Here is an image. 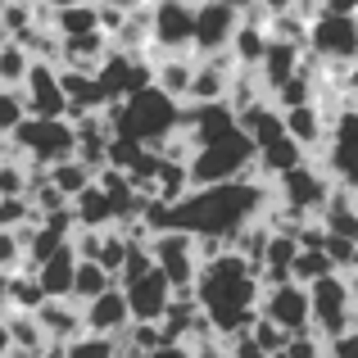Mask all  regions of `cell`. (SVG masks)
<instances>
[{"instance_id": "1", "label": "cell", "mask_w": 358, "mask_h": 358, "mask_svg": "<svg viewBox=\"0 0 358 358\" xmlns=\"http://www.w3.org/2000/svg\"><path fill=\"white\" fill-rule=\"evenodd\" d=\"M195 299L200 308L209 313V322L227 336H245L254 331L259 322V304H263V281H259V268L241 259V254H222V259L204 263L200 268V281H195Z\"/></svg>"}, {"instance_id": "2", "label": "cell", "mask_w": 358, "mask_h": 358, "mask_svg": "<svg viewBox=\"0 0 358 358\" xmlns=\"http://www.w3.org/2000/svg\"><path fill=\"white\" fill-rule=\"evenodd\" d=\"M263 204V186L250 177L241 182H222V186H200L186 200L173 204V227L191 231V236H218V241H236L241 227H250Z\"/></svg>"}, {"instance_id": "3", "label": "cell", "mask_w": 358, "mask_h": 358, "mask_svg": "<svg viewBox=\"0 0 358 358\" xmlns=\"http://www.w3.org/2000/svg\"><path fill=\"white\" fill-rule=\"evenodd\" d=\"M9 145H14L27 164H36V168H45V173H50L55 164H64V159L78 155V131H73L69 118H59V122L23 118V122H18V131L9 136Z\"/></svg>"}, {"instance_id": "4", "label": "cell", "mask_w": 358, "mask_h": 358, "mask_svg": "<svg viewBox=\"0 0 358 358\" xmlns=\"http://www.w3.org/2000/svg\"><path fill=\"white\" fill-rule=\"evenodd\" d=\"M150 254H155V268L164 272L168 281H173L177 295H195V281H200V241L191 236V231H159L155 241H150Z\"/></svg>"}, {"instance_id": "5", "label": "cell", "mask_w": 358, "mask_h": 358, "mask_svg": "<svg viewBox=\"0 0 358 358\" xmlns=\"http://www.w3.org/2000/svg\"><path fill=\"white\" fill-rule=\"evenodd\" d=\"M308 299H313V336L317 341H336V336L354 331V295H350V281L341 272L322 277L317 286H308Z\"/></svg>"}, {"instance_id": "6", "label": "cell", "mask_w": 358, "mask_h": 358, "mask_svg": "<svg viewBox=\"0 0 358 358\" xmlns=\"http://www.w3.org/2000/svg\"><path fill=\"white\" fill-rule=\"evenodd\" d=\"M308 50L317 64L350 69L358 59V18L354 14H317L308 27Z\"/></svg>"}, {"instance_id": "7", "label": "cell", "mask_w": 358, "mask_h": 358, "mask_svg": "<svg viewBox=\"0 0 358 358\" xmlns=\"http://www.w3.org/2000/svg\"><path fill=\"white\" fill-rule=\"evenodd\" d=\"M327 173L341 191H358V109L350 105L327 127Z\"/></svg>"}, {"instance_id": "8", "label": "cell", "mask_w": 358, "mask_h": 358, "mask_svg": "<svg viewBox=\"0 0 358 358\" xmlns=\"http://www.w3.org/2000/svg\"><path fill=\"white\" fill-rule=\"evenodd\" d=\"M259 313L268 322H277L286 336H313V299H308V286H299V281L268 286Z\"/></svg>"}, {"instance_id": "9", "label": "cell", "mask_w": 358, "mask_h": 358, "mask_svg": "<svg viewBox=\"0 0 358 358\" xmlns=\"http://www.w3.org/2000/svg\"><path fill=\"white\" fill-rule=\"evenodd\" d=\"M245 18L236 14L231 0H200L195 5V50L209 59V55H227L236 41Z\"/></svg>"}, {"instance_id": "10", "label": "cell", "mask_w": 358, "mask_h": 358, "mask_svg": "<svg viewBox=\"0 0 358 358\" xmlns=\"http://www.w3.org/2000/svg\"><path fill=\"white\" fill-rule=\"evenodd\" d=\"M277 191H281V204L317 218V213L331 204L336 182H331V173H317L313 164H299V168H290L286 177H277Z\"/></svg>"}, {"instance_id": "11", "label": "cell", "mask_w": 358, "mask_h": 358, "mask_svg": "<svg viewBox=\"0 0 358 358\" xmlns=\"http://www.w3.org/2000/svg\"><path fill=\"white\" fill-rule=\"evenodd\" d=\"M23 109H27V118H45V122L69 118V96H64V82L55 64H32V73L23 82Z\"/></svg>"}, {"instance_id": "12", "label": "cell", "mask_w": 358, "mask_h": 358, "mask_svg": "<svg viewBox=\"0 0 358 358\" xmlns=\"http://www.w3.org/2000/svg\"><path fill=\"white\" fill-rule=\"evenodd\" d=\"M150 14H155L150 41H155L159 50L182 55V50L195 45V5L191 0H159V5H150Z\"/></svg>"}, {"instance_id": "13", "label": "cell", "mask_w": 358, "mask_h": 358, "mask_svg": "<svg viewBox=\"0 0 358 358\" xmlns=\"http://www.w3.org/2000/svg\"><path fill=\"white\" fill-rule=\"evenodd\" d=\"M236 73H241V64L231 59V50L200 59L195 64V82H191V105H227Z\"/></svg>"}, {"instance_id": "14", "label": "cell", "mask_w": 358, "mask_h": 358, "mask_svg": "<svg viewBox=\"0 0 358 358\" xmlns=\"http://www.w3.org/2000/svg\"><path fill=\"white\" fill-rule=\"evenodd\" d=\"M127 290V304H131V317L136 322H164V313H168V304H173V281L164 277L159 268H150L141 281H131V286H122Z\"/></svg>"}, {"instance_id": "15", "label": "cell", "mask_w": 358, "mask_h": 358, "mask_svg": "<svg viewBox=\"0 0 358 358\" xmlns=\"http://www.w3.org/2000/svg\"><path fill=\"white\" fill-rule=\"evenodd\" d=\"M82 317H87V336H109V341H114V336H127L131 322H136V317H131V304H127V290H122V286H114L109 295H100L96 304H87V308H82Z\"/></svg>"}, {"instance_id": "16", "label": "cell", "mask_w": 358, "mask_h": 358, "mask_svg": "<svg viewBox=\"0 0 358 358\" xmlns=\"http://www.w3.org/2000/svg\"><path fill=\"white\" fill-rule=\"evenodd\" d=\"M36 322H41L45 341H55V345H73V341L87 336V317L73 308V299H45Z\"/></svg>"}, {"instance_id": "17", "label": "cell", "mask_w": 358, "mask_h": 358, "mask_svg": "<svg viewBox=\"0 0 358 358\" xmlns=\"http://www.w3.org/2000/svg\"><path fill=\"white\" fill-rule=\"evenodd\" d=\"M299 50H304V45H290V41H277V36H272V45H268V59L259 64L263 91H272V96H277V91L286 87V82L295 78L299 69H304V64H299Z\"/></svg>"}, {"instance_id": "18", "label": "cell", "mask_w": 358, "mask_h": 358, "mask_svg": "<svg viewBox=\"0 0 358 358\" xmlns=\"http://www.w3.org/2000/svg\"><path fill=\"white\" fill-rule=\"evenodd\" d=\"M73 218H78L82 231H114L118 213H114V200H109L100 186H87V191L73 200Z\"/></svg>"}, {"instance_id": "19", "label": "cell", "mask_w": 358, "mask_h": 358, "mask_svg": "<svg viewBox=\"0 0 358 358\" xmlns=\"http://www.w3.org/2000/svg\"><path fill=\"white\" fill-rule=\"evenodd\" d=\"M281 118H286V136L304 150H313L317 141H327V127H331V118H327V109H317V100L313 105H299V109H286Z\"/></svg>"}, {"instance_id": "20", "label": "cell", "mask_w": 358, "mask_h": 358, "mask_svg": "<svg viewBox=\"0 0 358 358\" xmlns=\"http://www.w3.org/2000/svg\"><path fill=\"white\" fill-rule=\"evenodd\" d=\"M73 272H78V250H59L50 263L36 268V281H41L45 299H73Z\"/></svg>"}, {"instance_id": "21", "label": "cell", "mask_w": 358, "mask_h": 358, "mask_svg": "<svg viewBox=\"0 0 358 358\" xmlns=\"http://www.w3.org/2000/svg\"><path fill=\"white\" fill-rule=\"evenodd\" d=\"M191 82H195V64L186 55H168V59L155 64V87L164 91L168 100H191Z\"/></svg>"}, {"instance_id": "22", "label": "cell", "mask_w": 358, "mask_h": 358, "mask_svg": "<svg viewBox=\"0 0 358 358\" xmlns=\"http://www.w3.org/2000/svg\"><path fill=\"white\" fill-rule=\"evenodd\" d=\"M118 281H114V272L109 268H100V263H91V259H78V272H73V299L78 304H96L100 295H109Z\"/></svg>"}, {"instance_id": "23", "label": "cell", "mask_w": 358, "mask_h": 358, "mask_svg": "<svg viewBox=\"0 0 358 358\" xmlns=\"http://www.w3.org/2000/svg\"><path fill=\"white\" fill-rule=\"evenodd\" d=\"M268 45H272V32L263 23H241L236 41H231V59H236L241 69H259V64L268 59Z\"/></svg>"}, {"instance_id": "24", "label": "cell", "mask_w": 358, "mask_h": 358, "mask_svg": "<svg viewBox=\"0 0 358 358\" xmlns=\"http://www.w3.org/2000/svg\"><path fill=\"white\" fill-rule=\"evenodd\" d=\"M308 150L304 145H295L290 136H281L277 145H268V150H259V173L263 177H286L290 168H299V164H308Z\"/></svg>"}, {"instance_id": "25", "label": "cell", "mask_w": 358, "mask_h": 358, "mask_svg": "<svg viewBox=\"0 0 358 358\" xmlns=\"http://www.w3.org/2000/svg\"><path fill=\"white\" fill-rule=\"evenodd\" d=\"M32 64H36V59H32V55H27L18 41H5V45H0V87H5V91H23Z\"/></svg>"}, {"instance_id": "26", "label": "cell", "mask_w": 358, "mask_h": 358, "mask_svg": "<svg viewBox=\"0 0 358 358\" xmlns=\"http://www.w3.org/2000/svg\"><path fill=\"white\" fill-rule=\"evenodd\" d=\"M55 32L64 36V41H73V36H91L100 32V9L87 5V0H78V5H69L59 18H55Z\"/></svg>"}, {"instance_id": "27", "label": "cell", "mask_w": 358, "mask_h": 358, "mask_svg": "<svg viewBox=\"0 0 358 358\" xmlns=\"http://www.w3.org/2000/svg\"><path fill=\"white\" fill-rule=\"evenodd\" d=\"M50 182L59 186L69 200H78L87 186H96V173H91L82 159H64V164H55V168H50Z\"/></svg>"}, {"instance_id": "28", "label": "cell", "mask_w": 358, "mask_h": 358, "mask_svg": "<svg viewBox=\"0 0 358 358\" xmlns=\"http://www.w3.org/2000/svg\"><path fill=\"white\" fill-rule=\"evenodd\" d=\"M9 304H14L18 313H41L45 290H41V281H36V272H14V281H9Z\"/></svg>"}, {"instance_id": "29", "label": "cell", "mask_w": 358, "mask_h": 358, "mask_svg": "<svg viewBox=\"0 0 358 358\" xmlns=\"http://www.w3.org/2000/svg\"><path fill=\"white\" fill-rule=\"evenodd\" d=\"M336 263L327 259V250H299L295 268H290V281H299V286H317L322 277H331Z\"/></svg>"}, {"instance_id": "30", "label": "cell", "mask_w": 358, "mask_h": 358, "mask_svg": "<svg viewBox=\"0 0 358 358\" xmlns=\"http://www.w3.org/2000/svg\"><path fill=\"white\" fill-rule=\"evenodd\" d=\"M9 336H14V350H27V354L45 350V331L36 322V313H14L9 317Z\"/></svg>"}, {"instance_id": "31", "label": "cell", "mask_w": 358, "mask_h": 358, "mask_svg": "<svg viewBox=\"0 0 358 358\" xmlns=\"http://www.w3.org/2000/svg\"><path fill=\"white\" fill-rule=\"evenodd\" d=\"M250 336H254V345H259V350H268L272 358H277V354H286V350H290V341H295V336H286L277 322H268V317H259Z\"/></svg>"}, {"instance_id": "32", "label": "cell", "mask_w": 358, "mask_h": 358, "mask_svg": "<svg viewBox=\"0 0 358 358\" xmlns=\"http://www.w3.org/2000/svg\"><path fill=\"white\" fill-rule=\"evenodd\" d=\"M23 118H27L23 91H5V87H0V136H14Z\"/></svg>"}, {"instance_id": "33", "label": "cell", "mask_w": 358, "mask_h": 358, "mask_svg": "<svg viewBox=\"0 0 358 358\" xmlns=\"http://www.w3.org/2000/svg\"><path fill=\"white\" fill-rule=\"evenodd\" d=\"M118 341H109V336H82V341L69 345V358H118Z\"/></svg>"}, {"instance_id": "34", "label": "cell", "mask_w": 358, "mask_h": 358, "mask_svg": "<svg viewBox=\"0 0 358 358\" xmlns=\"http://www.w3.org/2000/svg\"><path fill=\"white\" fill-rule=\"evenodd\" d=\"M18 263H27V250L14 231H0V272H18Z\"/></svg>"}, {"instance_id": "35", "label": "cell", "mask_w": 358, "mask_h": 358, "mask_svg": "<svg viewBox=\"0 0 358 358\" xmlns=\"http://www.w3.org/2000/svg\"><path fill=\"white\" fill-rule=\"evenodd\" d=\"M327 358H358V331H345L336 341H327Z\"/></svg>"}, {"instance_id": "36", "label": "cell", "mask_w": 358, "mask_h": 358, "mask_svg": "<svg viewBox=\"0 0 358 358\" xmlns=\"http://www.w3.org/2000/svg\"><path fill=\"white\" fill-rule=\"evenodd\" d=\"M322 14H354L358 18V0H322Z\"/></svg>"}, {"instance_id": "37", "label": "cell", "mask_w": 358, "mask_h": 358, "mask_svg": "<svg viewBox=\"0 0 358 358\" xmlns=\"http://www.w3.org/2000/svg\"><path fill=\"white\" fill-rule=\"evenodd\" d=\"M145 358H195V350H191V345H164V350H155Z\"/></svg>"}, {"instance_id": "38", "label": "cell", "mask_w": 358, "mask_h": 358, "mask_svg": "<svg viewBox=\"0 0 358 358\" xmlns=\"http://www.w3.org/2000/svg\"><path fill=\"white\" fill-rule=\"evenodd\" d=\"M14 354V336H9V322L0 317V358H9Z\"/></svg>"}, {"instance_id": "39", "label": "cell", "mask_w": 358, "mask_h": 358, "mask_svg": "<svg viewBox=\"0 0 358 358\" xmlns=\"http://www.w3.org/2000/svg\"><path fill=\"white\" fill-rule=\"evenodd\" d=\"M91 5H96V9L114 5V9H127V14H131V9H141V0H91Z\"/></svg>"}, {"instance_id": "40", "label": "cell", "mask_w": 358, "mask_h": 358, "mask_svg": "<svg viewBox=\"0 0 358 358\" xmlns=\"http://www.w3.org/2000/svg\"><path fill=\"white\" fill-rule=\"evenodd\" d=\"M299 0H263V9H268V14H286V9H295Z\"/></svg>"}, {"instance_id": "41", "label": "cell", "mask_w": 358, "mask_h": 358, "mask_svg": "<svg viewBox=\"0 0 358 358\" xmlns=\"http://www.w3.org/2000/svg\"><path fill=\"white\" fill-rule=\"evenodd\" d=\"M345 87H350V91H358V59L350 64V78H345Z\"/></svg>"}, {"instance_id": "42", "label": "cell", "mask_w": 358, "mask_h": 358, "mask_svg": "<svg viewBox=\"0 0 358 358\" xmlns=\"http://www.w3.org/2000/svg\"><path fill=\"white\" fill-rule=\"evenodd\" d=\"M350 295H354V304H358V268L350 272Z\"/></svg>"}, {"instance_id": "43", "label": "cell", "mask_w": 358, "mask_h": 358, "mask_svg": "<svg viewBox=\"0 0 358 358\" xmlns=\"http://www.w3.org/2000/svg\"><path fill=\"white\" fill-rule=\"evenodd\" d=\"M118 358H145V354H141V350H122Z\"/></svg>"}, {"instance_id": "44", "label": "cell", "mask_w": 358, "mask_h": 358, "mask_svg": "<svg viewBox=\"0 0 358 358\" xmlns=\"http://www.w3.org/2000/svg\"><path fill=\"white\" fill-rule=\"evenodd\" d=\"M5 5H9V0H0V14H5Z\"/></svg>"}]
</instances>
